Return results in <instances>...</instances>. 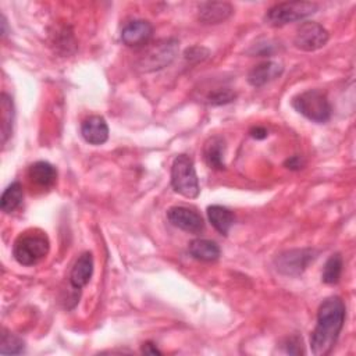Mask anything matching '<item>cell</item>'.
I'll return each instance as SVG.
<instances>
[{"instance_id":"obj_1","label":"cell","mask_w":356,"mask_h":356,"mask_svg":"<svg viewBox=\"0 0 356 356\" xmlns=\"http://www.w3.org/2000/svg\"><path fill=\"white\" fill-rule=\"evenodd\" d=\"M345 303L339 296L323 300L317 312V323L310 337L314 356H327L334 349L345 323Z\"/></svg>"},{"instance_id":"obj_2","label":"cell","mask_w":356,"mask_h":356,"mask_svg":"<svg viewBox=\"0 0 356 356\" xmlns=\"http://www.w3.org/2000/svg\"><path fill=\"white\" fill-rule=\"evenodd\" d=\"M50 242L40 231H26L21 234L13 246V256L21 266H33L46 257Z\"/></svg>"},{"instance_id":"obj_3","label":"cell","mask_w":356,"mask_h":356,"mask_svg":"<svg viewBox=\"0 0 356 356\" xmlns=\"http://www.w3.org/2000/svg\"><path fill=\"white\" fill-rule=\"evenodd\" d=\"M172 189L188 199L199 196V179L196 175L193 160L186 154H178L171 165Z\"/></svg>"},{"instance_id":"obj_4","label":"cell","mask_w":356,"mask_h":356,"mask_svg":"<svg viewBox=\"0 0 356 356\" xmlns=\"http://www.w3.org/2000/svg\"><path fill=\"white\" fill-rule=\"evenodd\" d=\"M293 108L310 121L323 124L331 117V106L327 96L317 89H309L292 99Z\"/></svg>"},{"instance_id":"obj_5","label":"cell","mask_w":356,"mask_h":356,"mask_svg":"<svg viewBox=\"0 0 356 356\" xmlns=\"http://www.w3.org/2000/svg\"><path fill=\"white\" fill-rule=\"evenodd\" d=\"M317 4L312 1H284L270 7L264 15V21L271 26H284L314 14Z\"/></svg>"},{"instance_id":"obj_6","label":"cell","mask_w":356,"mask_h":356,"mask_svg":"<svg viewBox=\"0 0 356 356\" xmlns=\"http://www.w3.org/2000/svg\"><path fill=\"white\" fill-rule=\"evenodd\" d=\"M178 53V42L175 39H163L152 43L140 54L138 67L145 71H154L168 65Z\"/></svg>"},{"instance_id":"obj_7","label":"cell","mask_w":356,"mask_h":356,"mask_svg":"<svg viewBox=\"0 0 356 356\" xmlns=\"http://www.w3.org/2000/svg\"><path fill=\"white\" fill-rule=\"evenodd\" d=\"M316 257L317 252L314 249H292L278 254L274 260V264L281 274L298 277Z\"/></svg>"},{"instance_id":"obj_8","label":"cell","mask_w":356,"mask_h":356,"mask_svg":"<svg viewBox=\"0 0 356 356\" xmlns=\"http://www.w3.org/2000/svg\"><path fill=\"white\" fill-rule=\"evenodd\" d=\"M328 42L327 29L317 22H303L295 35L293 43L298 49L303 51H314L325 46Z\"/></svg>"},{"instance_id":"obj_9","label":"cell","mask_w":356,"mask_h":356,"mask_svg":"<svg viewBox=\"0 0 356 356\" xmlns=\"http://www.w3.org/2000/svg\"><path fill=\"white\" fill-rule=\"evenodd\" d=\"M167 218L174 227L191 234H200L204 229L203 217L192 207L172 206L167 210Z\"/></svg>"},{"instance_id":"obj_10","label":"cell","mask_w":356,"mask_h":356,"mask_svg":"<svg viewBox=\"0 0 356 356\" xmlns=\"http://www.w3.org/2000/svg\"><path fill=\"white\" fill-rule=\"evenodd\" d=\"M153 35V26L149 21L134 19L124 25L121 31V40L124 44L134 47L146 44Z\"/></svg>"},{"instance_id":"obj_11","label":"cell","mask_w":356,"mask_h":356,"mask_svg":"<svg viewBox=\"0 0 356 356\" xmlns=\"http://www.w3.org/2000/svg\"><path fill=\"white\" fill-rule=\"evenodd\" d=\"M234 13V8L229 3L225 1H207L202 3L197 10V18L203 24L214 25L221 24L228 19Z\"/></svg>"},{"instance_id":"obj_12","label":"cell","mask_w":356,"mask_h":356,"mask_svg":"<svg viewBox=\"0 0 356 356\" xmlns=\"http://www.w3.org/2000/svg\"><path fill=\"white\" fill-rule=\"evenodd\" d=\"M81 135L89 145H103L108 139V125L103 117L90 115L82 122Z\"/></svg>"},{"instance_id":"obj_13","label":"cell","mask_w":356,"mask_h":356,"mask_svg":"<svg viewBox=\"0 0 356 356\" xmlns=\"http://www.w3.org/2000/svg\"><path fill=\"white\" fill-rule=\"evenodd\" d=\"M282 71L284 68L281 64L275 61H263L249 71L248 82L254 88H260L278 78L282 74Z\"/></svg>"},{"instance_id":"obj_14","label":"cell","mask_w":356,"mask_h":356,"mask_svg":"<svg viewBox=\"0 0 356 356\" xmlns=\"http://www.w3.org/2000/svg\"><path fill=\"white\" fill-rule=\"evenodd\" d=\"M93 274V256L90 252L82 253L74 263L70 273V282L74 289L83 288Z\"/></svg>"},{"instance_id":"obj_15","label":"cell","mask_w":356,"mask_h":356,"mask_svg":"<svg viewBox=\"0 0 356 356\" xmlns=\"http://www.w3.org/2000/svg\"><path fill=\"white\" fill-rule=\"evenodd\" d=\"M224 153L225 142L221 136L210 138L203 147V159L206 164L213 170H224Z\"/></svg>"},{"instance_id":"obj_16","label":"cell","mask_w":356,"mask_h":356,"mask_svg":"<svg viewBox=\"0 0 356 356\" xmlns=\"http://www.w3.org/2000/svg\"><path fill=\"white\" fill-rule=\"evenodd\" d=\"M29 178L42 188H51L57 181V170L47 161H36L29 167Z\"/></svg>"},{"instance_id":"obj_17","label":"cell","mask_w":356,"mask_h":356,"mask_svg":"<svg viewBox=\"0 0 356 356\" xmlns=\"http://www.w3.org/2000/svg\"><path fill=\"white\" fill-rule=\"evenodd\" d=\"M192 257L200 261H216L220 257V248L210 239H193L188 248Z\"/></svg>"},{"instance_id":"obj_18","label":"cell","mask_w":356,"mask_h":356,"mask_svg":"<svg viewBox=\"0 0 356 356\" xmlns=\"http://www.w3.org/2000/svg\"><path fill=\"white\" fill-rule=\"evenodd\" d=\"M207 217L211 225L221 234L228 235L232 224H234V214L224 206L213 204L207 207Z\"/></svg>"},{"instance_id":"obj_19","label":"cell","mask_w":356,"mask_h":356,"mask_svg":"<svg viewBox=\"0 0 356 356\" xmlns=\"http://www.w3.org/2000/svg\"><path fill=\"white\" fill-rule=\"evenodd\" d=\"M24 199V191H22V185L15 181L11 182L3 192L1 199H0V207L1 211L4 213H13L15 209L19 207V204L22 203Z\"/></svg>"},{"instance_id":"obj_20","label":"cell","mask_w":356,"mask_h":356,"mask_svg":"<svg viewBox=\"0 0 356 356\" xmlns=\"http://www.w3.org/2000/svg\"><path fill=\"white\" fill-rule=\"evenodd\" d=\"M14 122V104L13 99L7 95H1V142L6 143L11 136Z\"/></svg>"},{"instance_id":"obj_21","label":"cell","mask_w":356,"mask_h":356,"mask_svg":"<svg viewBox=\"0 0 356 356\" xmlns=\"http://www.w3.org/2000/svg\"><path fill=\"white\" fill-rule=\"evenodd\" d=\"M342 274V257L339 253H334L328 257V260L324 264L321 280L323 282L332 285L337 284Z\"/></svg>"},{"instance_id":"obj_22","label":"cell","mask_w":356,"mask_h":356,"mask_svg":"<svg viewBox=\"0 0 356 356\" xmlns=\"http://www.w3.org/2000/svg\"><path fill=\"white\" fill-rule=\"evenodd\" d=\"M24 352V341L17 335L4 331L1 334L0 353L3 355H18Z\"/></svg>"},{"instance_id":"obj_23","label":"cell","mask_w":356,"mask_h":356,"mask_svg":"<svg viewBox=\"0 0 356 356\" xmlns=\"http://www.w3.org/2000/svg\"><path fill=\"white\" fill-rule=\"evenodd\" d=\"M207 99L210 104H225L235 99V93L231 92L229 89H218L211 95H209Z\"/></svg>"},{"instance_id":"obj_24","label":"cell","mask_w":356,"mask_h":356,"mask_svg":"<svg viewBox=\"0 0 356 356\" xmlns=\"http://www.w3.org/2000/svg\"><path fill=\"white\" fill-rule=\"evenodd\" d=\"M249 134H250V136L254 138V139H264V138H267V135H268L267 129L263 128V127H253Z\"/></svg>"},{"instance_id":"obj_25","label":"cell","mask_w":356,"mask_h":356,"mask_svg":"<svg viewBox=\"0 0 356 356\" xmlns=\"http://www.w3.org/2000/svg\"><path fill=\"white\" fill-rule=\"evenodd\" d=\"M285 165H286V168H291V170H299V168H302L303 163L299 156H292L291 159H288L285 161Z\"/></svg>"},{"instance_id":"obj_26","label":"cell","mask_w":356,"mask_h":356,"mask_svg":"<svg viewBox=\"0 0 356 356\" xmlns=\"http://www.w3.org/2000/svg\"><path fill=\"white\" fill-rule=\"evenodd\" d=\"M142 353H146V355H161V352L152 342H146V343L142 345Z\"/></svg>"}]
</instances>
